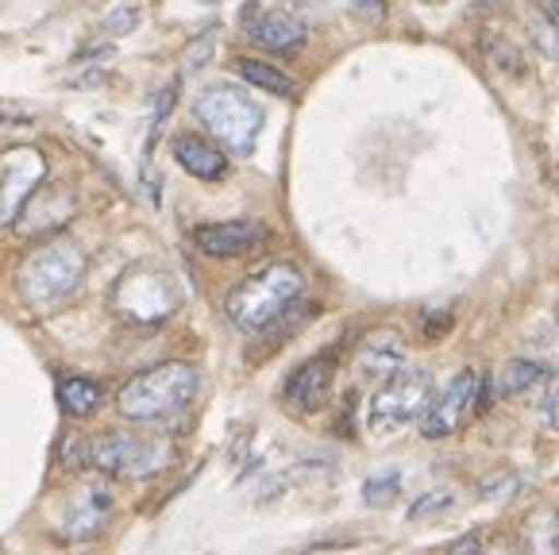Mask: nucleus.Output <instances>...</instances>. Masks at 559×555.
I'll list each match as a JSON object with an SVG mask.
<instances>
[{"label": "nucleus", "mask_w": 559, "mask_h": 555, "mask_svg": "<svg viewBox=\"0 0 559 555\" xmlns=\"http://www.w3.org/2000/svg\"><path fill=\"white\" fill-rule=\"evenodd\" d=\"M305 294V274L294 262H271V267L247 274L236 290L228 294L224 309H228V320L239 328V332L255 335L266 332L271 324H278Z\"/></svg>", "instance_id": "obj_1"}, {"label": "nucleus", "mask_w": 559, "mask_h": 555, "mask_svg": "<svg viewBox=\"0 0 559 555\" xmlns=\"http://www.w3.org/2000/svg\"><path fill=\"white\" fill-rule=\"evenodd\" d=\"M198 386L201 378L190 363H158L123 382V390L116 393V413L135 425H158V421L178 416L181 409H190Z\"/></svg>", "instance_id": "obj_2"}, {"label": "nucleus", "mask_w": 559, "mask_h": 555, "mask_svg": "<svg viewBox=\"0 0 559 555\" xmlns=\"http://www.w3.org/2000/svg\"><path fill=\"white\" fill-rule=\"evenodd\" d=\"M85 278V251L70 239H50L27 255L20 270V294L35 312H50L67 302Z\"/></svg>", "instance_id": "obj_3"}, {"label": "nucleus", "mask_w": 559, "mask_h": 555, "mask_svg": "<svg viewBox=\"0 0 559 555\" xmlns=\"http://www.w3.org/2000/svg\"><path fill=\"white\" fill-rule=\"evenodd\" d=\"M193 116L198 123H205L209 135L221 143L231 155H251L263 135V108L247 97L236 85H209V90L198 93L193 101Z\"/></svg>", "instance_id": "obj_4"}, {"label": "nucleus", "mask_w": 559, "mask_h": 555, "mask_svg": "<svg viewBox=\"0 0 559 555\" xmlns=\"http://www.w3.org/2000/svg\"><path fill=\"white\" fill-rule=\"evenodd\" d=\"M432 401V375L420 367H397L386 375V382L374 390L367 409V428L374 436H394L420 421Z\"/></svg>", "instance_id": "obj_5"}, {"label": "nucleus", "mask_w": 559, "mask_h": 555, "mask_svg": "<svg viewBox=\"0 0 559 555\" xmlns=\"http://www.w3.org/2000/svg\"><path fill=\"white\" fill-rule=\"evenodd\" d=\"M90 463L112 479H151L174 463V448L163 436L105 433L90 440Z\"/></svg>", "instance_id": "obj_6"}, {"label": "nucleus", "mask_w": 559, "mask_h": 555, "mask_svg": "<svg viewBox=\"0 0 559 555\" xmlns=\"http://www.w3.org/2000/svg\"><path fill=\"white\" fill-rule=\"evenodd\" d=\"M483 375L478 370H460L437 398L428 401L425 416H420V436L425 440H448L455 436L471 416L478 413V398H483Z\"/></svg>", "instance_id": "obj_7"}, {"label": "nucleus", "mask_w": 559, "mask_h": 555, "mask_svg": "<svg viewBox=\"0 0 559 555\" xmlns=\"http://www.w3.org/2000/svg\"><path fill=\"white\" fill-rule=\"evenodd\" d=\"M43 178H47V158L35 147H9L0 155V224L20 221Z\"/></svg>", "instance_id": "obj_8"}, {"label": "nucleus", "mask_w": 559, "mask_h": 555, "mask_svg": "<svg viewBox=\"0 0 559 555\" xmlns=\"http://www.w3.org/2000/svg\"><path fill=\"white\" fill-rule=\"evenodd\" d=\"M239 27L255 47L271 50V55H297L305 47V24L282 9H263V4H247Z\"/></svg>", "instance_id": "obj_9"}, {"label": "nucleus", "mask_w": 559, "mask_h": 555, "mask_svg": "<svg viewBox=\"0 0 559 555\" xmlns=\"http://www.w3.org/2000/svg\"><path fill=\"white\" fill-rule=\"evenodd\" d=\"M332 382H336V355L324 352L313 355V359H305L294 375L286 378L282 386V405L294 409V413H313L329 401Z\"/></svg>", "instance_id": "obj_10"}, {"label": "nucleus", "mask_w": 559, "mask_h": 555, "mask_svg": "<svg viewBox=\"0 0 559 555\" xmlns=\"http://www.w3.org/2000/svg\"><path fill=\"white\" fill-rule=\"evenodd\" d=\"M266 224L259 221H221V224H201L193 228V244L209 259H239V255L255 251L259 244H266Z\"/></svg>", "instance_id": "obj_11"}, {"label": "nucleus", "mask_w": 559, "mask_h": 555, "mask_svg": "<svg viewBox=\"0 0 559 555\" xmlns=\"http://www.w3.org/2000/svg\"><path fill=\"white\" fill-rule=\"evenodd\" d=\"M174 163L186 174L201 181H221L228 178V155H224L216 143H209L205 135H193V131H181L174 135Z\"/></svg>", "instance_id": "obj_12"}, {"label": "nucleus", "mask_w": 559, "mask_h": 555, "mask_svg": "<svg viewBox=\"0 0 559 555\" xmlns=\"http://www.w3.org/2000/svg\"><path fill=\"white\" fill-rule=\"evenodd\" d=\"M108 517H112V494H108V486H85L67 513V536L93 540L108 524Z\"/></svg>", "instance_id": "obj_13"}, {"label": "nucleus", "mask_w": 559, "mask_h": 555, "mask_svg": "<svg viewBox=\"0 0 559 555\" xmlns=\"http://www.w3.org/2000/svg\"><path fill=\"white\" fill-rule=\"evenodd\" d=\"M405 363V343L394 332H374L370 340H362L359 347V375L374 378V375H390Z\"/></svg>", "instance_id": "obj_14"}, {"label": "nucleus", "mask_w": 559, "mask_h": 555, "mask_svg": "<svg viewBox=\"0 0 559 555\" xmlns=\"http://www.w3.org/2000/svg\"><path fill=\"white\" fill-rule=\"evenodd\" d=\"M236 74L243 78L247 85H255L263 93H274V97H297V82L278 70L274 62H259V58H236Z\"/></svg>", "instance_id": "obj_15"}, {"label": "nucleus", "mask_w": 559, "mask_h": 555, "mask_svg": "<svg viewBox=\"0 0 559 555\" xmlns=\"http://www.w3.org/2000/svg\"><path fill=\"white\" fill-rule=\"evenodd\" d=\"M58 401H62V409H67L70 416H90V413H97L105 393H100V386L93 382V378L67 375L62 382H58Z\"/></svg>", "instance_id": "obj_16"}, {"label": "nucleus", "mask_w": 559, "mask_h": 555, "mask_svg": "<svg viewBox=\"0 0 559 555\" xmlns=\"http://www.w3.org/2000/svg\"><path fill=\"white\" fill-rule=\"evenodd\" d=\"M540 378H548V367H544V363L513 359V363H506L502 375H498V393H502V398H518V393H525L528 386H536Z\"/></svg>", "instance_id": "obj_17"}, {"label": "nucleus", "mask_w": 559, "mask_h": 555, "mask_svg": "<svg viewBox=\"0 0 559 555\" xmlns=\"http://www.w3.org/2000/svg\"><path fill=\"white\" fill-rule=\"evenodd\" d=\"M533 12L540 20V35L548 43V50L559 55V0H533Z\"/></svg>", "instance_id": "obj_18"}, {"label": "nucleus", "mask_w": 559, "mask_h": 555, "mask_svg": "<svg viewBox=\"0 0 559 555\" xmlns=\"http://www.w3.org/2000/svg\"><path fill=\"white\" fill-rule=\"evenodd\" d=\"M397 486H402V479H397L394 471L382 474V479H370L367 486H362V501H367V506H390V501L397 498Z\"/></svg>", "instance_id": "obj_19"}, {"label": "nucleus", "mask_w": 559, "mask_h": 555, "mask_svg": "<svg viewBox=\"0 0 559 555\" xmlns=\"http://www.w3.org/2000/svg\"><path fill=\"white\" fill-rule=\"evenodd\" d=\"M174 93H178V82H170V85H163V90H158V101H155V120H151V135H147V151H155L158 131H163L166 116H170V108H174Z\"/></svg>", "instance_id": "obj_20"}, {"label": "nucleus", "mask_w": 559, "mask_h": 555, "mask_svg": "<svg viewBox=\"0 0 559 555\" xmlns=\"http://www.w3.org/2000/svg\"><path fill=\"white\" fill-rule=\"evenodd\" d=\"M452 494H448V491H432V494H425V498H420L417 501V506H413L409 509V517H413V521H417V517H425V513H432V509H448V506H452Z\"/></svg>", "instance_id": "obj_21"}, {"label": "nucleus", "mask_w": 559, "mask_h": 555, "mask_svg": "<svg viewBox=\"0 0 559 555\" xmlns=\"http://www.w3.org/2000/svg\"><path fill=\"white\" fill-rule=\"evenodd\" d=\"M518 491V479H493V482H483V486H478V494H483V498H490V501H498V498H510V494Z\"/></svg>", "instance_id": "obj_22"}, {"label": "nucleus", "mask_w": 559, "mask_h": 555, "mask_svg": "<svg viewBox=\"0 0 559 555\" xmlns=\"http://www.w3.org/2000/svg\"><path fill=\"white\" fill-rule=\"evenodd\" d=\"M347 4H352L362 20H370V24L386 20V0H347Z\"/></svg>", "instance_id": "obj_23"}, {"label": "nucleus", "mask_w": 559, "mask_h": 555, "mask_svg": "<svg viewBox=\"0 0 559 555\" xmlns=\"http://www.w3.org/2000/svg\"><path fill=\"white\" fill-rule=\"evenodd\" d=\"M544 416H548V425L559 433V378H548V398H544Z\"/></svg>", "instance_id": "obj_24"}, {"label": "nucleus", "mask_w": 559, "mask_h": 555, "mask_svg": "<svg viewBox=\"0 0 559 555\" xmlns=\"http://www.w3.org/2000/svg\"><path fill=\"white\" fill-rule=\"evenodd\" d=\"M135 20H140V12H135V4H128L120 16L108 20V32H112V35H128L135 27Z\"/></svg>", "instance_id": "obj_25"}, {"label": "nucleus", "mask_w": 559, "mask_h": 555, "mask_svg": "<svg viewBox=\"0 0 559 555\" xmlns=\"http://www.w3.org/2000/svg\"><path fill=\"white\" fill-rule=\"evenodd\" d=\"M455 552H463V547H475V552H478V536H463V540H455Z\"/></svg>", "instance_id": "obj_26"}, {"label": "nucleus", "mask_w": 559, "mask_h": 555, "mask_svg": "<svg viewBox=\"0 0 559 555\" xmlns=\"http://www.w3.org/2000/svg\"><path fill=\"white\" fill-rule=\"evenodd\" d=\"M425 4H444V0H425Z\"/></svg>", "instance_id": "obj_27"}, {"label": "nucleus", "mask_w": 559, "mask_h": 555, "mask_svg": "<svg viewBox=\"0 0 559 555\" xmlns=\"http://www.w3.org/2000/svg\"><path fill=\"white\" fill-rule=\"evenodd\" d=\"M556 317H559V312H556Z\"/></svg>", "instance_id": "obj_28"}]
</instances>
